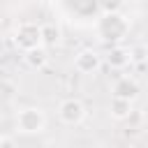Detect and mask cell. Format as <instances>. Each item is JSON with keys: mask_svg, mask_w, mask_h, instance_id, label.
Wrapping results in <instances>:
<instances>
[{"mask_svg": "<svg viewBox=\"0 0 148 148\" xmlns=\"http://www.w3.org/2000/svg\"><path fill=\"white\" fill-rule=\"evenodd\" d=\"M132 28V21L123 14V12H109V14H102L97 21H95V32L102 42H109V44H118L127 37Z\"/></svg>", "mask_w": 148, "mask_h": 148, "instance_id": "obj_1", "label": "cell"}, {"mask_svg": "<svg viewBox=\"0 0 148 148\" xmlns=\"http://www.w3.org/2000/svg\"><path fill=\"white\" fill-rule=\"evenodd\" d=\"M16 130L21 134H39L46 130V113L39 106H23L16 113Z\"/></svg>", "mask_w": 148, "mask_h": 148, "instance_id": "obj_2", "label": "cell"}, {"mask_svg": "<svg viewBox=\"0 0 148 148\" xmlns=\"http://www.w3.org/2000/svg\"><path fill=\"white\" fill-rule=\"evenodd\" d=\"M12 39H14V46L23 53L35 49V46H42V25L32 23V21H23L16 25Z\"/></svg>", "mask_w": 148, "mask_h": 148, "instance_id": "obj_3", "label": "cell"}, {"mask_svg": "<svg viewBox=\"0 0 148 148\" xmlns=\"http://www.w3.org/2000/svg\"><path fill=\"white\" fill-rule=\"evenodd\" d=\"M86 104L79 99V97H67L60 102L58 106V118L62 125H69V127H76L86 120Z\"/></svg>", "mask_w": 148, "mask_h": 148, "instance_id": "obj_4", "label": "cell"}, {"mask_svg": "<svg viewBox=\"0 0 148 148\" xmlns=\"http://www.w3.org/2000/svg\"><path fill=\"white\" fill-rule=\"evenodd\" d=\"M102 67V56L95 49H83L74 56V69L79 74H95Z\"/></svg>", "mask_w": 148, "mask_h": 148, "instance_id": "obj_5", "label": "cell"}, {"mask_svg": "<svg viewBox=\"0 0 148 148\" xmlns=\"http://www.w3.org/2000/svg\"><path fill=\"white\" fill-rule=\"evenodd\" d=\"M106 65L111 69H125L130 62H132V53L127 46H120V44H113L109 51H106Z\"/></svg>", "mask_w": 148, "mask_h": 148, "instance_id": "obj_6", "label": "cell"}, {"mask_svg": "<svg viewBox=\"0 0 148 148\" xmlns=\"http://www.w3.org/2000/svg\"><path fill=\"white\" fill-rule=\"evenodd\" d=\"M139 92H141V88H139V83L132 76H120L113 83V95L116 97H125V99H132L134 102L139 97Z\"/></svg>", "mask_w": 148, "mask_h": 148, "instance_id": "obj_7", "label": "cell"}, {"mask_svg": "<svg viewBox=\"0 0 148 148\" xmlns=\"http://www.w3.org/2000/svg\"><path fill=\"white\" fill-rule=\"evenodd\" d=\"M109 113L116 120H127L132 116V99H125V97H116L113 95L111 102H109Z\"/></svg>", "mask_w": 148, "mask_h": 148, "instance_id": "obj_8", "label": "cell"}, {"mask_svg": "<svg viewBox=\"0 0 148 148\" xmlns=\"http://www.w3.org/2000/svg\"><path fill=\"white\" fill-rule=\"evenodd\" d=\"M23 60H25L28 67L42 69V67H46V62H49V51H46L44 44H42V46H35V49H30V51L23 53Z\"/></svg>", "mask_w": 148, "mask_h": 148, "instance_id": "obj_9", "label": "cell"}, {"mask_svg": "<svg viewBox=\"0 0 148 148\" xmlns=\"http://www.w3.org/2000/svg\"><path fill=\"white\" fill-rule=\"evenodd\" d=\"M62 42V30L58 23H44L42 25V44L46 49H53Z\"/></svg>", "mask_w": 148, "mask_h": 148, "instance_id": "obj_10", "label": "cell"}, {"mask_svg": "<svg viewBox=\"0 0 148 148\" xmlns=\"http://www.w3.org/2000/svg\"><path fill=\"white\" fill-rule=\"evenodd\" d=\"M97 7L102 9V14H109V12H123L125 0H97Z\"/></svg>", "mask_w": 148, "mask_h": 148, "instance_id": "obj_11", "label": "cell"}, {"mask_svg": "<svg viewBox=\"0 0 148 148\" xmlns=\"http://www.w3.org/2000/svg\"><path fill=\"white\" fill-rule=\"evenodd\" d=\"M130 53H132V62H143V60L148 58L146 46H132V49H130Z\"/></svg>", "mask_w": 148, "mask_h": 148, "instance_id": "obj_12", "label": "cell"}, {"mask_svg": "<svg viewBox=\"0 0 148 148\" xmlns=\"http://www.w3.org/2000/svg\"><path fill=\"white\" fill-rule=\"evenodd\" d=\"M2 146H14V139H9V136H2L0 134V148Z\"/></svg>", "mask_w": 148, "mask_h": 148, "instance_id": "obj_13", "label": "cell"}, {"mask_svg": "<svg viewBox=\"0 0 148 148\" xmlns=\"http://www.w3.org/2000/svg\"><path fill=\"white\" fill-rule=\"evenodd\" d=\"M134 2H148V0H134Z\"/></svg>", "mask_w": 148, "mask_h": 148, "instance_id": "obj_14", "label": "cell"}]
</instances>
